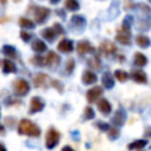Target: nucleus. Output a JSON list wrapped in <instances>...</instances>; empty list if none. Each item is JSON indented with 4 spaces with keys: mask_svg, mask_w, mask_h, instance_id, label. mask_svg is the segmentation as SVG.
<instances>
[{
    "mask_svg": "<svg viewBox=\"0 0 151 151\" xmlns=\"http://www.w3.org/2000/svg\"><path fill=\"white\" fill-rule=\"evenodd\" d=\"M81 81L85 84V85H91V84H94L97 81V76L94 72L92 71H85L83 73V77H81Z\"/></svg>",
    "mask_w": 151,
    "mask_h": 151,
    "instance_id": "15",
    "label": "nucleus"
},
{
    "mask_svg": "<svg viewBox=\"0 0 151 151\" xmlns=\"http://www.w3.org/2000/svg\"><path fill=\"white\" fill-rule=\"evenodd\" d=\"M146 144H147L146 139H137V140L130 143L127 145V147H129V150H140L144 146H146Z\"/></svg>",
    "mask_w": 151,
    "mask_h": 151,
    "instance_id": "20",
    "label": "nucleus"
},
{
    "mask_svg": "<svg viewBox=\"0 0 151 151\" xmlns=\"http://www.w3.org/2000/svg\"><path fill=\"white\" fill-rule=\"evenodd\" d=\"M51 84H52V86L54 87V88H57L60 93L64 91V86H63V84H61V81H59V80H55V79H53L52 81H51Z\"/></svg>",
    "mask_w": 151,
    "mask_h": 151,
    "instance_id": "34",
    "label": "nucleus"
},
{
    "mask_svg": "<svg viewBox=\"0 0 151 151\" xmlns=\"http://www.w3.org/2000/svg\"><path fill=\"white\" fill-rule=\"evenodd\" d=\"M84 118L87 119V120L94 118V111H93L92 107H90V106H86L85 107V110H84Z\"/></svg>",
    "mask_w": 151,
    "mask_h": 151,
    "instance_id": "32",
    "label": "nucleus"
},
{
    "mask_svg": "<svg viewBox=\"0 0 151 151\" xmlns=\"http://www.w3.org/2000/svg\"><path fill=\"white\" fill-rule=\"evenodd\" d=\"M101 83L105 88H112L114 86V78L110 72H105L101 78Z\"/></svg>",
    "mask_w": 151,
    "mask_h": 151,
    "instance_id": "17",
    "label": "nucleus"
},
{
    "mask_svg": "<svg viewBox=\"0 0 151 151\" xmlns=\"http://www.w3.org/2000/svg\"><path fill=\"white\" fill-rule=\"evenodd\" d=\"M47 74L45 73H37L33 78V84L35 87H44L47 81Z\"/></svg>",
    "mask_w": 151,
    "mask_h": 151,
    "instance_id": "16",
    "label": "nucleus"
},
{
    "mask_svg": "<svg viewBox=\"0 0 151 151\" xmlns=\"http://www.w3.org/2000/svg\"><path fill=\"white\" fill-rule=\"evenodd\" d=\"M32 50L34 52H38V53H41V52H45L46 51V44L39 39H35L33 42H32Z\"/></svg>",
    "mask_w": 151,
    "mask_h": 151,
    "instance_id": "21",
    "label": "nucleus"
},
{
    "mask_svg": "<svg viewBox=\"0 0 151 151\" xmlns=\"http://www.w3.org/2000/svg\"><path fill=\"white\" fill-rule=\"evenodd\" d=\"M97 107H98V110H99L103 114H105V116L110 114L111 111H112L111 104H110L109 100L105 99V98H101L100 100H98V103H97Z\"/></svg>",
    "mask_w": 151,
    "mask_h": 151,
    "instance_id": "12",
    "label": "nucleus"
},
{
    "mask_svg": "<svg viewBox=\"0 0 151 151\" xmlns=\"http://www.w3.org/2000/svg\"><path fill=\"white\" fill-rule=\"evenodd\" d=\"M0 151H7L6 147H5V145L2 143H0Z\"/></svg>",
    "mask_w": 151,
    "mask_h": 151,
    "instance_id": "41",
    "label": "nucleus"
},
{
    "mask_svg": "<svg viewBox=\"0 0 151 151\" xmlns=\"http://www.w3.org/2000/svg\"><path fill=\"white\" fill-rule=\"evenodd\" d=\"M133 63H134L136 66L143 67V66H145L147 64V58H146L145 54H143L140 52H137V53H134V60H133Z\"/></svg>",
    "mask_w": 151,
    "mask_h": 151,
    "instance_id": "19",
    "label": "nucleus"
},
{
    "mask_svg": "<svg viewBox=\"0 0 151 151\" xmlns=\"http://www.w3.org/2000/svg\"><path fill=\"white\" fill-rule=\"evenodd\" d=\"M45 103L40 97H33L31 99V107H29V113H37L44 110Z\"/></svg>",
    "mask_w": 151,
    "mask_h": 151,
    "instance_id": "9",
    "label": "nucleus"
},
{
    "mask_svg": "<svg viewBox=\"0 0 151 151\" xmlns=\"http://www.w3.org/2000/svg\"><path fill=\"white\" fill-rule=\"evenodd\" d=\"M64 5H65V8L68 9V11H71V12L78 11L79 7H80V6H79V2H78L77 0H65Z\"/></svg>",
    "mask_w": 151,
    "mask_h": 151,
    "instance_id": "27",
    "label": "nucleus"
},
{
    "mask_svg": "<svg viewBox=\"0 0 151 151\" xmlns=\"http://www.w3.org/2000/svg\"><path fill=\"white\" fill-rule=\"evenodd\" d=\"M5 122H6V124L8 125V126H13V124H14V118H12V117H7L6 119H5Z\"/></svg>",
    "mask_w": 151,
    "mask_h": 151,
    "instance_id": "38",
    "label": "nucleus"
},
{
    "mask_svg": "<svg viewBox=\"0 0 151 151\" xmlns=\"http://www.w3.org/2000/svg\"><path fill=\"white\" fill-rule=\"evenodd\" d=\"M13 87H14V92L17 96H26L29 91V85H28L27 80H25L22 78L15 79L13 83Z\"/></svg>",
    "mask_w": 151,
    "mask_h": 151,
    "instance_id": "3",
    "label": "nucleus"
},
{
    "mask_svg": "<svg viewBox=\"0 0 151 151\" xmlns=\"http://www.w3.org/2000/svg\"><path fill=\"white\" fill-rule=\"evenodd\" d=\"M61 151H74L71 146H68V145H66V146H64L63 149H61Z\"/></svg>",
    "mask_w": 151,
    "mask_h": 151,
    "instance_id": "39",
    "label": "nucleus"
},
{
    "mask_svg": "<svg viewBox=\"0 0 151 151\" xmlns=\"http://www.w3.org/2000/svg\"><path fill=\"white\" fill-rule=\"evenodd\" d=\"M131 77H132V79H133L136 83H138V84H146V83H147V76H146V73H145L144 71H142V70H136V71H133L132 74H131Z\"/></svg>",
    "mask_w": 151,
    "mask_h": 151,
    "instance_id": "14",
    "label": "nucleus"
},
{
    "mask_svg": "<svg viewBox=\"0 0 151 151\" xmlns=\"http://www.w3.org/2000/svg\"><path fill=\"white\" fill-rule=\"evenodd\" d=\"M31 63L35 66H39V67H44L45 66V58L42 55H34L32 59H31Z\"/></svg>",
    "mask_w": 151,
    "mask_h": 151,
    "instance_id": "30",
    "label": "nucleus"
},
{
    "mask_svg": "<svg viewBox=\"0 0 151 151\" xmlns=\"http://www.w3.org/2000/svg\"><path fill=\"white\" fill-rule=\"evenodd\" d=\"M0 66H1L4 73H15L17 72V66L11 59L0 60Z\"/></svg>",
    "mask_w": 151,
    "mask_h": 151,
    "instance_id": "10",
    "label": "nucleus"
},
{
    "mask_svg": "<svg viewBox=\"0 0 151 151\" xmlns=\"http://www.w3.org/2000/svg\"><path fill=\"white\" fill-rule=\"evenodd\" d=\"M114 78L120 83H125L129 79V73L126 71H123V70H116L114 71Z\"/></svg>",
    "mask_w": 151,
    "mask_h": 151,
    "instance_id": "26",
    "label": "nucleus"
},
{
    "mask_svg": "<svg viewBox=\"0 0 151 151\" xmlns=\"http://www.w3.org/2000/svg\"><path fill=\"white\" fill-rule=\"evenodd\" d=\"M50 1H51V4H53V5H54V4H58L60 0H50Z\"/></svg>",
    "mask_w": 151,
    "mask_h": 151,
    "instance_id": "42",
    "label": "nucleus"
},
{
    "mask_svg": "<svg viewBox=\"0 0 151 151\" xmlns=\"http://www.w3.org/2000/svg\"><path fill=\"white\" fill-rule=\"evenodd\" d=\"M44 58H45V66L48 65L50 67H54L60 64V55L57 54L54 51H48Z\"/></svg>",
    "mask_w": 151,
    "mask_h": 151,
    "instance_id": "7",
    "label": "nucleus"
},
{
    "mask_svg": "<svg viewBox=\"0 0 151 151\" xmlns=\"http://www.w3.org/2000/svg\"><path fill=\"white\" fill-rule=\"evenodd\" d=\"M14 2H19V1H21V0H13Z\"/></svg>",
    "mask_w": 151,
    "mask_h": 151,
    "instance_id": "43",
    "label": "nucleus"
},
{
    "mask_svg": "<svg viewBox=\"0 0 151 151\" xmlns=\"http://www.w3.org/2000/svg\"><path fill=\"white\" fill-rule=\"evenodd\" d=\"M74 66H76L74 60H73V59H68V60H67V63H66L65 72H66L67 74H71V73L73 72V70H74Z\"/></svg>",
    "mask_w": 151,
    "mask_h": 151,
    "instance_id": "33",
    "label": "nucleus"
},
{
    "mask_svg": "<svg viewBox=\"0 0 151 151\" xmlns=\"http://www.w3.org/2000/svg\"><path fill=\"white\" fill-rule=\"evenodd\" d=\"M97 127L100 130V131H107L109 130V124H106V123H103V122H98L97 123Z\"/></svg>",
    "mask_w": 151,
    "mask_h": 151,
    "instance_id": "36",
    "label": "nucleus"
},
{
    "mask_svg": "<svg viewBox=\"0 0 151 151\" xmlns=\"http://www.w3.org/2000/svg\"><path fill=\"white\" fill-rule=\"evenodd\" d=\"M20 37H21V39H22L24 41H28V40L31 39V34L27 33L26 31H21V32H20Z\"/></svg>",
    "mask_w": 151,
    "mask_h": 151,
    "instance_id": "37",
    "label": "nucleus"
},
{
    "mask_svg": "<svg viewBox=\"0 0 151 151\" xmlns=\"http://www.w3.org/2000/svg\"><path fill=\"white\" fill-rule=\"evenodd\" d=\"M119 134H120V131H119V129L118 127H109V130H107V136H109V138L112 140V139H117L118 137H119Z\"/></svg>",
    "mask_w": 151,
    "mask_h": 151,
    "instance_id": "31",
    "label": "nucleus"
},
{
    "mask_svg": "<svg viewBox=\"0 0 151 151\" xmlns=\"http://www.w3.org/2000/svg\"><path fill=\"white\" fill-rule=\"evenodd\" d=\"M124 122H125V112L123 110H118L112 118V123L117 126H122Z\"/></svg>",
    "mask_w": 151,
    "mask_h": 151,
    "instance_id": "18",
    "label": "nucleus"
},
{
    "mask_svg": "<svg viewBox=\"0 0 151 151\" xmlns=\"http://www.w3.org/2000/svg\"><path fill=\"white\" fill-rule=\"evenodd\" d=\"M50 14H51V11L46 7H35L34 13H33L37 24H42L48 18Z\"/></svg>",
    "mask_w": 151,
    "mask_h": 151,
    "instance_id": "5",
    "label": "nucleus"
},
{
    "mask_svg": "<svg viewBox=\"0 0 151 151\" xmlns=\"http://www.w3.org/2000/svg\"><path fill=\"white\" fill-rule=\"evenodd\" d=\"M18 133L19 134H25V136H31V137H39L41 131L38 127V125H35L29 119H21L19 122Z\"/></svg>",
    "mask_w": 151,
    "mask_h": 151,
    "instance_id": "1",
    "label": "nucleus"
},
{
    "mask_svg": "<svg viewBox=\"0 0 151 151\" xmlns=\"http://www.w3.org/2000/svg\"><path fill=\"white\" fill-rule=\"evenodd\" d=\"M116 51H117L116 45H114L112 41H110V40H104V41H101L100 45H99V52H100L104 57H110V55H112L113 53H116Z\"/></svg>",
    "mask_w": 151,
    "mask_h": 151,
    "instance_id": "4",
    "label": "nucleus"
},
{
    "mask_svg": "<svg viewBox=\"0 0 151 151\" xmlns=\"http://www.w3.org/2000/svg\"><path fill=\"white\" fill-rule=\"evenodd\" d=\"M77 52L80 54V55H84V54H87V53H93L94 52V47L91 45V42L88 40H80L78 44H77Z\"/></svg>",
    "mask_w": 151,
    "mask_h": 151,
    "instance_id": "6",
    "label": "nucleus"
},
{
    "mask_svg": "<svg viewBox=\"0 0 151 151\" xmlns=\"http://www.w3.org/2000/svg\"><path fill=\"white\" fill-rule=\"evenodd\" d=\"M103 94V88L100 86H94L92 88H90L87 92H86V98H87V101L90 104L94 103L100 96Z\"/></svg>",
    "mask_w": 151,
    "mask_h": 151,
    "instance_id": "8",
    "label": "nucleus"
},
{
    "mask_svg": "<svg viewBox=\"0 0 151 151\" xmlns=\"http://www.w3.org/2000/svg\"><path fill=\"white\" fill-rule=\"evenodd\" d=\"M19 25L21 26V28H34V22L31 20V19H27V18H20L19 19Z\"/></svg>",
    "mask_w": 151,
    "mask_h": 151,
    "instance_id": "28",
    "label": "nucleus"
},
{
    "mask_svg": "<svg viewBox=\"0 0 151 151\" xmlns=\"http://www.w3.org/2000/svg\"><path fill=\"white\" fill-rule=\"evenodd\" d=\"M60 140V133L51 127L48 129V131L46 132V137H45V146L48 150H52Z\"/></svg>",
    "mask_w": 151,
    "mask_h": 151,
    "instance_id": "2",
    "label": "nucleus"
},
{
    "mask_svg": "<svg viewBox=\"0 0 151 151\" xmlns=\"http://www.w3.org/2000/svg\"><path fill=\"white\" fill-rule=\"evenodd\" d=\"M41 35H42V38H45L47 41H53L54 40V38H55V33H54V31H53V28L52 27H47V28H45V29H42L41 31Z\"/></svg>",
    "mask_w": 151,
    "mask_h": 151,
    "instance_id": "24",
    "label": "nucleus"
},
{
    "mask_svg": "<svg viewBox=\"0 0 151 151\" xmlns=\"http://www.w3.org/2000/svg\"><path fill=\"white\" fill-rule=\"evenodd\" d=\"M0 133H1V134H5V127H4L1 124H0Z\"/></svg>",
    "mask_w": 151,
    "mask_h": 151,
    "instance_id": "40",
    "label": "nucleus"
},
{
    "mask_svg": "<svg viewBox=\"0 0 151 151\" xmlns=\"http://www.w3.org/2000/svg\"><path fill=\"white\" fill-rule=\"evenodd\" d=\"M52 28H53V31H54V33H55L57 35H58V34H64V32H65L64 28H63V26H61L59 22H55Z\"/></svg>",
    "mask_w": 151,
    "mask_h": 151,
    "instance_id": "35",
    "label": "nucleus"
},
{
    "mask_svg": "<svg viewBox=\"0 0 151 151\" xmlns=\"http://www.w3.org/2000/svg\"><path fill=\"white\" fill-rule=\"evenodd\" d=\"M2 52H4V54L6 57H9L12 59H17L18 58V53H17L15 48L13 46H11V45H5L4 48H2Z\"/></svg>",
    "mask_w": 151,
    "mask_h": 151,
    "instance_id": "23",
    "label": "nucleus"
},
{
    "mask_svg": "<svg viewBox=\"0 0 151 151\" xmlns=\"http://www.w3.org/2000/svg\"><path fill=\"white\" fill-rule=\"evenodd\" d=\"M136 42L142 48H147L150 46V39H149L147 35H137Z\"/></svg>",
    "mask_w": 151,
    "mask_h": 151,
    "instance_id": "22",
    "label": "nucleus"
},
{
    "mask_svg": "<svg viewBox=\"0 0 151 151\" xmlns=\"http://www.w3.org/2000/svg\"><path fill=\"white\" fill-rule=\"evenodd\" d=\"M73 42L68 39H61L58 44V50L63 53H70L73 51Z\"/></svg>",
    "mask_w": 151,
    "mask_h": 151,
    "instance_id": "13",
    "label": "nucleus"
},
{
    "mask_svg": "<svg viewBox=\"0 0 151 151\" xmlns=\"http://www.w3.org/2000/svg\"><path fill=\"white\" fill-rule=\"evenodd\" d=\"M116 40L118 42H120L122 45H130L131 44V33H130V31L119 29L118 34L116 35Z\"/></svg>",
    "mask_w": 151,
    "mask_h": 151,
    "instance_id": "11",
    "label": "nucleus"
},
{
    "mask_svg": "<svg viewBox=\"0 0 151 151\" xmlns=\"http://www.w3.org/2000/svg\"><path fill=\"white\" fill-rule=\"evenodd\" d=\"M87 65H88V67L92 68V70H96V71L99 70V68H100V59H99V57L93 55L92 58H90L88 61H87Z\"/></svg>",
    "mask_w": 151,
    "mask_h": 151,
    "instance_id": "25",
    "label": "nucleus"
},
{
    "mask_svg": "<svg viewBox=\"0 0 151 151\" xmlns=\"http://www.w3.org/2000/svg\"><path fill=\"white\" fill-rule=\"evenodd\" d=\"M71 22L78 27H83L84 25H86V20L81 15H73L71 18Z\"/></svg>",
    "mask_w": 151,
    "mask_h": 151,
    "instance_id": "29",
    "label": "nucleus"
}]
</instances>
